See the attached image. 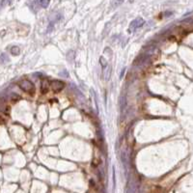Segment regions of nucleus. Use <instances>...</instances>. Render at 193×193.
<instances>
[{"label":"nucleus","mask_w":193,"mask_h":193,"mask_svg":"<svg viewBox=\"0 0 193 193\" xmlns=\"http://www.w3.org/2000/svg\"><path fill=\"white\" fill-rule=\"evenodd\" d=\"M19 87L21 89L22 91H24V92H26V93H29V94H33L35 92L34 84L28 79H23L20 81L19 83Z\"/></svg>","instance_id":"f257e3e1"},{"label":"nucleus","mask_w":193,"mask_h":193,"mask_svg":"<svg viewBox=\"0 0 193 193\" xmlns=\"http://www.w3.org/2000/svg\"><path fill=\"white\" fill-rule=\"evenodd\" d=\"M145 23V20L143 19H141V17H137L136 19H134L132 22L129 25V28H128V31L129 32H134L136 29L140 28L141 26H143Z\"/></svg>","instance_id":"f03ea898"},{"label":"nucleus","mask_w":193,"mask_h":193,"mask_svg":"<svg viewBox=\"0 0 193 193\" xmlns=\"http://www.w3.org/2000/svg\"><path fill=\"white\" fill-rule=\"evenodd\" d=\"M50 86H51L53 92L58 93V92H60V91H62L63 89H64L65 83L62 82V81H60V80H52L51 82H50Z\"/></svg>","instance_id":"7ed1b4c3"},{"label":"nucleus","mask_w":193,"mask_h":193,"mask_svg":"<svg viewBox=\"0 0 193 193\" xmlns=\"http://www.w3.org/2000/svg\"><path fill=\"white\" fill-rule=\"evenodd\" d=\"M147 59H149V56L147 54H140L135 58V60H134V62H133V65H135V66L141 65V64H143L144 62H146Z\"/></svg>","instance_id":"20e7f679"},{"label":"nucleus","mask_w":193,"mask_h":193,"mask_svg":"<svg viewBox=\"0 0 193 193\" xmlns=\"http://www.w3.org/2000/svg\"><path fill=\"white\" fill-rule=\"evenodd\" d=\"M125 193H135V185H134L133 182L130 179L128 180L126 185V191Z\"/></svg>","instance_id":"39448f33"},{"label":"nucleus","mask_w":193,"mask_h":193,"mask_svg":"<svg viewBox=\"0 0 193 193\" xmlns=\"http://www.w3.org/2000/svg\"><path fill=\"white\" fill-rule=\"evenodd\" d=\"M48 88H49V81L47 78H43L42 85H41V92L43 94H45L48 91Z\"/></svg>","instance_id":"423d86ee"},{"label":"nucleus","mask_w":193,"mask_h":193,"mask_svg":"<svg viewBox=\"0 0 193 193\" xmlns=\"http://www.w3.org/2000/svg\"><path fill=\"white\" fill-rule=\"evenodd\" d=\"M119 104H120V110H121V114L123 115L124 114V110L126 107V96L122 95L120 96V100H119Z\"/></svg>","instance_id":"0eeeda50"},{"label":"nucleus","mask_w":193,"mask_h":193,"mask_svg":"<svg viewBox=\"0 0 193 193\" xmlns=\"http://www.w3.org/2000/svg\"><path fill=\"white\" fill-rule=\"evenodd\" d=\"M11 53L13 55H19V48L17 47H13L11 48Z\"/></svg>","instance_id":"6e6552de"},{"label":"nucleus","mask_w":193,"mask_h":193,"mask_svg":"<svg viewBox=\"0 0 193 193\" xmlns=\"http://www.w3.org/2000/svg\"><path fill=\"white\" fill-rule=\"evenodd\" d=\"M37 3L39 4L41 7H43V8H47L48 6V4H49V1H39V2H37Z\"/></svg>","instance_id":"1a4fd4ad"},{"label":"nucleus","mask_w":193,"mask_h":193,"mask_svg":"<svg viewBox=\"0 0 193 193\" xmlns=\"http://www.w3.org/2000/svg\"><path fill=\"white\" fill-rule=\"evenodd\" d=\"M115 185H116V179H115V167L113 166V192L115 189Z\"/></svg>","instance_id":"9d476101"},{"label":"nucleus","mask_w":193,"mask_h":193,"mask_svg":"<svg viewBox=\"0 0 193 193\" xmlns=\"http://www.w3.org/2000/svg\"><path fill=\"white\" fill-rule=\"evenodd\" d=\"M100 64H101V66H102L103 68H105L106 66H107V63L105 62V60H104V58H102V57H100Z\"/></svg>","instance_id":"9b49d317"},{"label":"nucleus","mask_w":193,"mask_h":193,"mask_svg":"<svg viewBox=\"0 0 193 193\" xmlns=\"http://www.w3.org/2000/svg\"><path fill=\"white\" fill-rule=\"evenodd\" d=\"M11 98H12V100H17L19 98V96H17V95H15V94H13V95L11 96Z\"/></svg>","instance_id":"f8f14e48"},{"label":"nucleus","mask_w":193,"mask_h":193,"mask_svg":"<svg viewBox=\"0 0 193 193\" xmlns=\"http://www.w3.org/2000/svg\"><path fill=\"white\" fill-rule=\"evenodd\" d=\"M0 122H1V119H0Z\"/></svg>","instance_id":"ddd939ff"}]
</instances>
